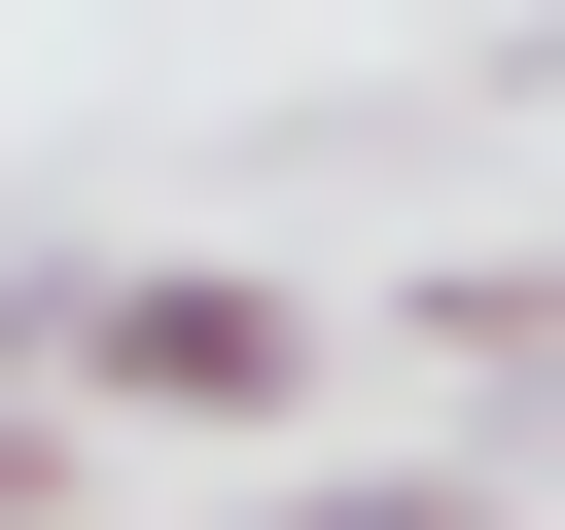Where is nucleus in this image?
<instances>
[{
	"instance_id": "obj_2",
	"label": "nucleus",
	"mask_w": 565,
	"mask_h": 530,
	"mask_svg": "<svg viewBox=\"0 0 565 530\" xmlns=\"http://www.w3.org/2000/svg\"><path fill=\"white\" fill-rule=\"evenodd\" d=\"M35 389H71V353H0V530H35V495H71V459H106V424H35Z\"/></svg>"
},
{
	"instance_id": "obj_1",
	"label": "nucleus",
	"mask_w": 565,
	"mask_h": 530,
	"mask_svg": "<svg viewBox=\"0 0 565 530\" xmlns=\"http://www.w3.org/2000/svg\"><path fill=\"white\" fill-rule=\"evenodd\" d=\"M71 389H106V424H247V389H318V283L141 247V283H71Z\"/></svg>"
}]
</instances>
